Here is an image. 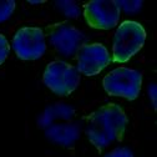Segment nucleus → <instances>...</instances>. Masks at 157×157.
Here are the masks:
<instances>
[{
  "label": "nucleus",
  "instance_id": "nucleus-4",
  "mask_svg": "<svg viewBox=\"0 0 157 157\" xmlns=\"http://www.w3.org/2000/svg\"><path fill=\"white\" fill-rule=\"evenodd\" d=\"M102 85L105 91L111 96L135 100L141 91L142 75L137 70L119 67L104 77Z\"/></svg>",
  "mask_w": 157,
  "mask_h": 157
},
{
  "label": "nucleus",
  "instance_id": "nucleus-8",
  "mask_svg": "<svg viewBox=\"0 0 157 157\" xmlns=\"http://www.w3.org/2000/svg\"><path fill=\"white\" fill-rule=\"evenodd\" d=\"M50 44L65 56L76 55L77 50L84 45V34L67 23H56L48 26Z\"/></svg>",
  "mask_w": 157,
  "mask_h": 157
},
{
  "label": "nucleus",
  "instance_id": "nucleus-10",
  "mask_svg": "<svg viewBox=\"0 0 157 157\" xmlns=\"http://www.w3.org/2000/svg\"><path fill=\"white\" fill-rule=\"evenodd\" d=\"M15 10V2L13 0H0V23H3L11 16Z\"/></svg>",
  "mask_w": 157,
  "mask_h": 157
},
{
  "label": "nucleus",
  "instance_id": "nucleus-11",
  "mask_svg": "<svg viewBox=\"0 0 157 157\" xmlns=\"http://www.w3.org/2000/svg\"><path fill=\"white\" fill-rule=\"evenodd\" d=\"M9 51H10V46H9V43L6 40V37L0 34V65L6 60Z\"/></svg>",
  "mask_w": 157,
  "mask_h": 157
},
{
  "label": "nucleus",
  "instance_id": "nucleus-7",
  "mask_svg": "<svg viewBox=\"0 0 157 157\" xmlns=\"http://www.w3.org/2000/svg\"><path fill=\"white\" fill-rule=\"evenodd\" d=\"M84 16L91 28L109 30L119 23L120 6L113 0H92L85 4Z\"/></svg>",
  "mask_w": 157,
  "mask_h": 157
},
{
  "label": "nucleus",
  "instance_id": "nucleus-5",
  "mask_svg": "<svg viewBox=\"0 0 157 157\" xmlns=\"http://www.w3.org/2000/svg\"><path fill=\"white\" fill-rule=\"evenodd\" d=\"M43 81L54 94L67 96L78 86L80 75L76 67L65 61H52L44 71Z\"/></svg>",
  "mask_w": 157,
  "mask_h": 157
},
{
  "label": "nucleus",
  "instance_id": "nucleus-13",
  "mask_svg": "<svg viewBox=\"0 0 157 157\" xmlns=\"http://www.w3.org/2000/svg\"><path fill=\"white\" fill-rule=\"evenodd\" d=\"M148 92H150V99L152 100V105H153V107L156 109V85H155V84L150 85Z\"/></svg>",
  "mask_w": 157,
  "mask_h": 157
},
{
  "label": "nucleus",
  "instance_id": "nucleus-9",
  "mask_svg": "<svg viewBox=\"0 0 157 157\" xmlns=\"http://www.w3.org/2000/svg\"><path fill=\"white\" fill-rule=\"evenodd\" d=\"M77 71L85 76H94L100 74L110 63L111 56L102 44H84L76 52Z\"/></svg>",
  "mask_w": 157,
  "mask_h": 157
},
{
  "label": "nucleus",
  "instance_id": "nucleus-6",
  "mask_svg": "<svg viewBox=\"0 0 157 157\" xmlns=\"http://www.w3.org/2000/svg\"><path fill=\"white\" fill-rule=\"evenodd\" d=\"M13 49L21 60L40 59L46 51L44 31L35 26L19 29L13 39Z\"/></svg>",
  "mask_w": 157,
  "mask_h": 157
},
{
  "label": "nucleus",
  "instance_id": "nucleus-3",
  "mask_svg": "<svg viewBox=\"0 0 157 157\" xmlns=\"http://www.w3.org/2000/svg\"><path fill=\"white\" fill-rule=\"evenodd\" d=\"M146 40L144 26L136 21H124L117 28L112 44V61L126 63L139 52Z\"/></svg>",
  "mask_w": 157,
  "mask_h": 157
},
{
  "label": "nucleus",
  "instance_id": "nucleus-12",
  "mask_svg": "<svg viewBox=\"0 0 157 157\" xmlns=\"http://www.w3.org/2000/svg\"><path fill=\"white\" fill-rule=\"evenodd\" d=\"M104 157H133V153L130 148L126 147H117L115 150H112L111 152H109L106 156Z\"/></svg>",
  "mask_w": 157,
  "mask_h": 157
},
{
  "label": "nucleus",
  "instance_id": "nucleus-1",
  "mask_svg": "<svg viewBox=\"0 0 157 157\" xmlns=\"http://www.w3.org/2000/svg\"><path fill=\"white\" fill-rule=\"evenodd\" d=\"M85 122L89 141L101 151L110 144L122 139L127 126V116L121 106L107 104L86 116Z\"/></svg>",
  "mask_w": 157,
  "mask_h": 157
},
{
  "label": "nucleus",
  "instance_id": "nucleus-2",
  "mask_svg": "<svg viewBox=\"0 0 157 157\" xmlns=\"http://www.w3.org/2000/svg\"><path fill=\"white\" fill-rule=\"evenodd\" d=\"M39 125L48 139L63 146L72 145L80 133V127L75 121V110L65 104L49 106L39 119Z\"/></svg>",
  "mask_w": 157,
  "mask_h": 157
}]
</instances>
